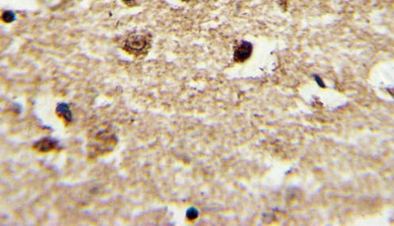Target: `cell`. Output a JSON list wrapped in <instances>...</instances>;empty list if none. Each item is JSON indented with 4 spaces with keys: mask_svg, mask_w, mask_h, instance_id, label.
<instances>
[{
    "mask_svg": "<svg viewBox=\"0 0 394 226\" xmlns=\"http://www.w3.org/2000/svg\"><path fill=\"white\" fill-rule=\"evenodd\" d=\"M151 47V37L145 33L130 34L123 42L122 48L135 56H144Z\"/></svg>",
    "mask_w": 394,
    "mask_h": 226,
    "instance_id": "6da1fadb",
    "label": "cell"
},
{
    "mask_svg": "<svg viewBox=\"0 0 394 226\" xmlns=\"http://www.w3.org/2000/svg\"><path fill=\"white\" fill-rule=\"evenodd\" d=\"M41 2L50 9H56L64 4L67 0H40Z\"/></svg>",
    "mask_w": 394,
    "mask_h": 226,
    "instance_id": "5b68a950",
    "label": "cell"
},
{
    "mask_svg": "<svg viewBox=\"0 0 394 226\" xmlns=\"http://www.w3.org/2000/svg\"><path fill=\"white\" fill-rule=\"evenodd\" d=\"M252 45L247 42H242L234 49V59L236 62L242 63L248 60L252 54Z\"/></svg>",
    "mask_w": 394,
    "mask_h": 226,
    "instance_id": "7a4b0ae2",
    "label": "cell"
},
{
    "mask_svg": "<svg viewBox=\"0 0 394 226\" xmlns=\"http://www.w3.org/2000/svg\"><path fill=\"white\" fill-rule=\"evenodd\" d=\"M198 211L195 208H190L187 211V218L189 220H194L198 217Z\"/></svg>",
    "mask_w": 394,
    "mask_h": 226,
    "instance_id": "8992f818",
    "label": "cell"
},
{
    "mask_svg": "<svg viewBox=\"0 0 394 226\" xmlns=\"http://www.w3.org/2000/svg\"><path fill=\"white\" fill-rule=\"evenodd\" d=\"M56 112L66 122H69L72 120V113L68 108V105L64 104V103L59 105L56 109Z\"/></svg>",
    "mask_w": 394,
    "mask_h": 226,
    "instance_id": "277c9868",
    "label": "cell"
},
{
    "mask_svg": "<svg viewBox=\"0 0 394 226\" xmlns=\"http://www.w3.org/2000/svg\"><path fill=\"white\" fill-rule=\"evenodd\" d=\"M58 146V142L51 138H44L39 140L34 147L38 152H48L53 151Z\"/></svg>",
    "mask_w": 394,
    "mask_h": 226,
    "instance_id": "3957f363",
    "label": "cell"
},
{
    "mask_svg": "<svg viewBox=\"0 0 394 226\" xmlns=\"http://www.w3.org/2000/svg\"><path fill=\"white\" fill-rule=\"evenodd\" d=\"M181 1H183V2H190L192 0H181Z\"/></svg>",
    "mask_w": 394,
    "mask_h": 226,
    "instance_id": "ba28073f",
    "label": "cell"
},
{
    "mask_svg": "<svg viewBox=\"0 0 394 226\" xmlns=\"http://www.w3.org/2000/svg\"><path fill=\"white\" fill-rule=\"evenodd\" d=\"M315 79H316V81L317 82V84H319V86L321 87V88H324V87H325L324 83H323V80H321L320 77H318V76H316V78Z\"/></svg>",
    "mask_w": 394,
    "mask_h": 226,
    "instance_id": "52a82bcc",
    "label": "cell"
}]
</instances>
